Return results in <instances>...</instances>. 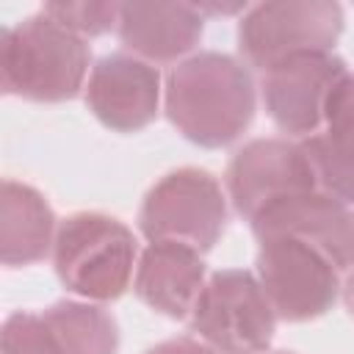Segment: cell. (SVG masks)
I'll use <instances>...</instances> for the list:
<instances>
[{
  "instance_id": "1",
  "label": "cell",
  "mask_w": 354,
  "mask_h": 354,
  "mask_svg": "<svg viewBox=\"0 0 354 354\" xmlns=\"http://www.w3.org/2000/svg\"><path fill=\"white\" fill-rule=\"evenodd\" d=\"M257 80L230 53L196 50L174 64L163 80V113L194 147L221 149L235 144L254 122Z\"/></svg>"
},
{
  "instance_id": "2",
  "label": "cell",
  "mask_w": 354,
  "mask_h": 354,
  "mask_svg": "<svg viewBox=\"0 0 354 354\" xmlns=\"http://www.w3.org/2000/svg\"><path fill=\"white\" fill-rule=\"evenodd\" d=\"M91 47L41 8L0 33L3 94L28 102H66L83 94L91 75Z\"/></svg>"
},
{
  "instance_id": "3",
  "label": "cell",
  "mask_w": 354,
  "mask_h": 354,
  "mask_svg": "<svg viewBox=\"0 0 354 354\" xmlns=\"http://www.w3.org/2000/svg\"><path fill=\"white\" fill-rule=\"evenodd\" d=\"M141 246L133 230L108 213L80 210L58 224L53 268L58 282L83 301H116L133 288Z\"/></svg>"
},
{
  "instance_id": "4",
  "label": "cell",
  "mask_w": 354,
  "mask_h": 354,
  "mask_svg": "<svg viewBox=\"0 0 354 354\" xmlns=\"http://www.w3.org/2000/svg\"><path fill=\"white\" fill-rule=\"evenodd\" d=\"M230 210V196L218 177L199 166H180L144 194L138 232L147 241H180L205 254L221 241Z\"/></svg>"
},
{
  "instance_id": "5",
  "label": "cell",
  "mask_w": 354,
  "mask_h": 354,
  "mask_svg": "<svg viewBox=\"0 0 354 354\" xmlns=\"http://www.w3.org/2000/svg\"><path fill=\"white\" fill-rule=\"evenodd\" d=\"M277 313L249 268H221L207 277L188 329L216 354H268L277 335Z\"/></svg>"
},
{
  "instance_id": "6",
  "label": "cell",
  "mask_w": 354,
  "mask_h": 354,
  "mask_svg": "<svg viewBox=\"0 0 354 354\" xmlns=\"http://www.w3.org/2000/svg\"><path fill=\"white\" fill-rule=\"evenodd\" d=\"M343 28V6L332 0L257 3L238 19V58L266 72L293 55L335 53Z\"/></svg>"
},
{
  "instance_id": "7",
  "label": "cell",
  "mask_w": 354,
  "mask_h": 354,
  "mask_svg": "<svg viewBox=\"0 0 354 354\" xmlns=\"http://www.w3.org/2000/svg\"><path fill=\"white\" fill-rule=\"evenodd\" d=\"M254 274L285 324H307L326 315L343 290V271L304 241L274 235L257 241Z\"/></svg>"
},
{
  "instance_id": "8",
  "label": "cell",
  "mask_w": 354,
  "mask_h": 354,
  "mask_svg": "<svg viewBox=\"0 0 354 354\" xmlns=\"http://www.w3.org/2000/svg\"><path fill=\"white\" fill-rule=\"evenodd\" d=\"M315 188L318 180L304 144L285 136L246 141L232 152L224 171L230 207L246 224L274 202Z\"/></svg>"
},
{
  "instance_id": "9",
  "label": "cell",
  "mask_w": 354,
  "mask_h": 354,
  "mask_svg": "<svg viewBox=\"0 0 354 354\" xmlns=\"http://www.w3.org/2000/svg\"><path fill=\"white\" fill-rule=\"evenodd\" d=\"M348 66L335 53H307L260 72L257 91L266 116L285 138L304 141L324 127L329 100Z\"/></svg>"
},
{
  "instance_id": "10",
  "label": "cell",
  "mask_w": 354,
  "mask_h": 354,
  "mask_svg": "<svg viewBox=\"0 0 354 354\" xmlns=\"http://www.w3.org/2000/svg\"><path fill=\"white\" fill-rule=\"evenodd\" d=\"M163 80L158 66L116 50L94 61L83 100L102 127L138 133L149 127L163 108Z\"/></svg>"
},
{
  "instance_id": "11",
  "label": "cell",
  "mask_w": 354,
  "mask_h": 354,
  "mask_svg": "<svg viewBox=\"0 0 354 354\" xmlns=\"http://www.w3.org/2000/svg\"><path fill=\"white\" fill-rule=\"evenodd\" d=\"M252 235L296 238L326 254L343 274L354 268V207L315 188L285 196L249 221Z\"/></svg>"
},
{
  "instance_id": "12",
  "label": "cell",
  "mask_w": 354,
  "mask_h": 354,
  "mask_svg": "<svg viewBox=\"0 0 354 354\" xmlns=\"http://www.w3.org/2000/svg\"><path fill=\"white\" fill-rule=\"evenodd\" d=\"M205 22L194 3H119L116 39L152 66H174L196 53Z\"/></svg>"
},
{
  "instance_id": "13",
  "label": "cell",
  "mask_w": 354,
  "mask_h": 354,
  "mask_svg": "<svg viewBox=\"0 0 354 354\" xmlns=\"http://www.w3.org/2000/svg\"><path fill=\"white\" fill-rule=\"evenodd\" d=\"M207 277L199 249L180 241H147L138 254L133 293L158 315L183 321L191 315Z\"/></svg>"
},
{
  "instance_id": "14",
  "label": "cell",
  "mask_w": 354,
  "mask_h": 354,
  "mask_svg": "<svg viewBox=\"0 0 354 354\" xmlns=\"http://www.w3.org/2000/svg\"><path fill=\"white\" fill-rule=\"evenodd\" d=\"M58 218L41 191L19 180L0 188V260L6 268H25L53 257Z\"/></svg>"
},
{
  "instance_id": "15",
  "label": "cell",
  "mask_w": 354,
  "mask_h": 354,
  "mask_svg": "<svg viewBox=\"0 0 354 354\" xmlns=\"http://www.w3.org/2000/svg\"><path fill=\"white\" fill-rule=\"evenodd\" d=\"M304 152L313 163L318 188L354 207V72L337 83L324 127L304 138Z\"/></svg>"
},
{
  "instance_id": "16",
  "label": "cell",
  "mask_w": 354,
  "mask_h": 354,
  "mask_svg": "<svg viewBox=\"0 0 354 354\" xmlns=\"http://www.w3.org/2000/svg\"><path fill=\"white\" fill-rule=\"evenodd\" d=\"M41 321L64 354H116L119 324L97 301L64 299L44 307Z\"/></svg>"
},
{
  "instance_id": "17",
  "label": "cell",
  "mask_w": 354,
  "mask_h": 354,
  "mask_svg": "<svg viewBox=\"0 0 354 354\" xmlns=\"http://www.w3.org/2000/svg\"><path fill=\"white\" fill-rule=\"evenodd\" d=\"M41 11L53 17L58 25L72 30L80 39H97L105 33H116L119 22V3H97V0H58L44 3Z\"/></svg>"
},
{
  "instance_id": "18",
  "label": "cell",
  "mask_w": 354,
  "mask_h": 354,
  "mask_svg": "<svg viewBox=\"0 0 354 354\" xmlns=\"http://www.w3.org/2000/svg\"><path fill=\"white\" fill-rule=\"evenodd\" d=\"M0 346L3 354H64L53 343L41 315L28 310H17L3 321Z\"/></svg>"
},
{
  "instance_id": "19",
  "label": "cell",
  "mask_w": 354,
  "mask_h": 354,
  "mask_svg": "<svg viewBox=\"0 0 354 354\" xmlns=\"http://www.w3.org/2000/svg\"><path fill=\"white\" fill-rule=\"evenodd\" d=\"M144 354H216L213 348H207L202 340H196L194 335H183V337H169L160 340L155 346H149Z\"/></svg>"
},
{
  "instance_id": "20",
  "label": "cell",
  "mask_w": 354,
  "mask_h": 354,
  "mask_svg": "<svg viewBox=\"0 0 354 354\" xmlns=\"http://www.w3.org/2000/svg\"><path fill=\"white\" fill-rule=\"evenodd\" d=\"M205 19H241L249 11V3H194Z\"/></svg>"
},
{
  "instance_id": "21",
  "label": "cell",
  "mask_w": 354,
  "mask_h": 354,
  "mask_svg": "<svg viewBox=\"0 0 354 354\" xmlns=\"http://www.w3.org/2000/svg\"><path fill=\"white\" fill-rule=\"evenodd\" d=\"M340 301H343V307H346V313L354 318V268L351 271H346V277H343V290H340Z\"/></svg>"
},
{
  "instance_id": "22",
  "label": "cell",
  "mask_w": 354,
  "mask_h": 354,
  "mask_svg": "<svg viewBox=\"0 0 354 354\" xmlns=\"http://www.w3.org/2000/svg\"><path fill=\"white\" fill-rule=\"evenodd\" d=\"M268 354H296V351H268Z\"/></svg>"
}]
</instances>
